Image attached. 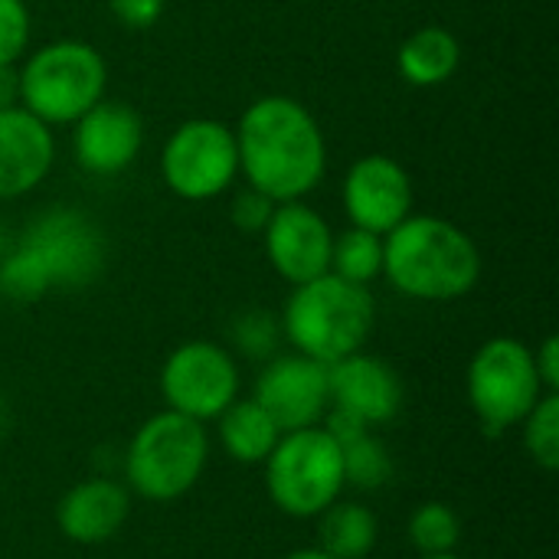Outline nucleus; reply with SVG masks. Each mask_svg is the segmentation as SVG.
Masks as SVG:
<instances>
[{"label": "nucleus", "instance_id": "obj_17", "mask_svg": "<svg viewBox=\"0 0 559 559\" xmlns=\"http://www.w3.org/2000/svg\"><path fill=\"white\" fill-rule=\"evenodd\" d=\"M131 511V498L128 491L111 481V478H88L79 481L56 508V521L59 531L72 540V544H105L111 540L121 524L128 521Z\"/></svg>", "mask_w": 559, "mask_h": 559}, {"label": "nucleus", "instance_id": "obj_31", "mask_svg": "<svg viewBox=\"0 0 559 559\" xmlns=\"http://www.w3.org/2000/svg\"><path fill=\"white\" fill-rule=\"evenodd\" d=\"M285 559H334V557H328L324 550H318V547H314V550H295V554H288Z\"/></svg>", "mask_w": 559, "mask_h": 559}, {"label": "nucleus", "instance_id": "obj_16", "mask_svg": "<svg viewBox=\"0 0 559 559\" xmlns=\"http://www.w3.org/2000/svg\"><path fill=\"white\" fill-rule=\"evenodd\" d=\"M56 138L26 108L0 111V203L33 193L52 170Z\"/></svg>", "mask_w": 559, "mask_h": 559}, {"label": "nucleus", "instance_id": "obj_11", "mask_svg": "<svg viewBox=\"0 0 559 559\" xmlns=\"http://www.w3.org/2000/svg\"><path fill=\"white\" fill-rule=\"evenodd\" d=\"M282 432L314 429L331 409V386H328V367L305 357V354H285L275 357L252 396Z\"/></svg>", "mask_w": 559, "mask_h": 559}, {"label": "nucleus", "instance_id": "obj_7", "mask_svg": "<svg viewBox=\"0 0 559 559\" xmlns=\"http://www.w3.org/2000/svg\"><path fill=\"white\" fill-rule=\"evenodd\" d=\"M544 383L537 377L534 350L514 337H491L468 364V403L488 436L524 423L540 403Z\"/></svg>", "mask_w": 559, "mask_h": 559}, {"label": "nucleus", "instance_id": "obj_20", "mask_svg": "<svg viewBox=\"0 0 559 559\" xmlns=\"http://www.w3.org/2000/svg\"><path fill=\"white\" fill-rule=\"evenodd\" d=\"M318 537L328 557L334 559H364L377 547V534L380 524L373 518V511L367 504L357 501H334L328 511L318 514Z\"/></svg>", "mask_w": 559, "mask_h": 559}, {"label": "nucleus", "instance_id": "obj_21", "mask_svg": "<svg viewBox=\"0 0 559 559\" xmlns=\"http://www.w3.org/2000/svg\"><path fill=\"white\" fill-rule=\"evenodd\" d=\"M331 272L354 285H370L377 275H383V236L357 226L334 236Z\"/></svg>", "mask_w": 559, "mask_h": 559}, {"label": "nucleus", "instance_id": "obj_24", "mask_svg": "<svg viewBox=\"0 0 559 559\" xmlns=\"http://www.w3.org/2000/svg\"><path fill=\"white\" fill-rule=\"evenodd\" d=\"M524 445L531 452V459L547 468H559V396L547 393L540 396V403L531 409V416L524 419Z\"/></svg>", "mask_w": 559, "mask_h": 559}, {"label": "nucleus", "instance_id": "obj_30", "mask_svg": "<svg viewBox=\"0 0 559 559\" xmlns=\"http://www.w3.org/2000/svg\"><path fill=\"white\" fill-rule=\"evenodd\" d=\"M16 105V69L0 66V111Z\"/></svg>", "mask_w": 559, "mask_h": 559}, {"label": "nucleus", "instance_id": "obj_10", "mask_svg": "<svg viewBox=\"0 0 559 559\" xmlns=\"http://www.w3.org/2000/svg\"><path fill=\"white\" fill-rule=\"evenodd\" d=\"M160 393L174 413L197 423L216 419L233 400H239V367L219 344L190 341L167 357L160 370Z\"/></svg>", "mask_w": 559, "mask_h": 559}, {"label": "nucleus", "instance_id": "obj_4", "mask_svg": "<svg viewBox=\"0 0 559 559\" xmlns=\"http://www.w3.org/2000/svg\"><path fill=\"white\" fill-rule=\"evenodd\" d=\"M108 66L92 43L56 39L23 59L16 72V105L43 124H75L105 98Z\"/></svg>", "mask_w": 559, "mask_h": 559}, {"label": "nucleus", "instance_id": "obj_28", "mask_svg": "<svg viewBox=\"0 0 559 559\" xmlns=\"http://www.w3.org/2000/svg\"><path fill=\"white\" fill-rule=\"evenodd\" d=\"M108 3H111V13L128 29H147L164 13V0H108Z\"/></svg>", "mask_w": 559, "mask_h": 559}, {"label": "nucleus", "instance_id": "obj_32", "mask_svg": "<svg viewBox=\"0 0 559 559\" xmlns=\"http://www.w3.org/2000/svg\"><path fill=\"white\" fill-rule=\"evenodd\" d=\"M7 255V233H3V226H0V259Z\"/></svg>", "mask_w": 559, "mask_h": 559}, {"label": "nucleus", "instance_id": "obj_14", "mask_svg": "<svg viewBox=\"0 0 559 559\" xmlns=\"http://www.w3.org/2000/svg\"><path fill=\"white\" fill-rule=\"evenodd\" d=\"M144 144V121L124 102H98L72 131V154L85 174L115 177L134 164Z\"/></svg>", "mask_w": 559, "mask_h": 559}, {"label": "nucleus", "instance_id": "obj_15", "mask_svg": "<svg viewBox=\"0 0 559 559\" xmlns=\"http://www.w3.org/2000/svg\"><path fill=\"white\" fill-rule=\"evenodd\" d=\"M328 386H331V406L357 416L367 426L390 423L403 409L400 373L386 360L370 357L364 350L331 364L328 367Z\"/></svg>", "mask_w": 559, "mask_h": 559}, {"label": "nucleus", "instance_id": "obj_13", "mask_svg": "<svg viewBox=\"0 0 559 559\" xmlns=\"http://www.w3.org/2000/svg\"><path fill=\"white\" fill-rule=\"evenodd\" d=\"M265 255L288 285H305L331 272L334 233L328 219L301 200L275 203L269 226L262 229Z\"/></svg>", "mask_w": 559, "mask_h": 559}, {"label": "nucleus", "instance_id": "obj_5", "mask_svg": "<svg viewBox=\"0 0 559 559\" xmlns=\"http://www.w3.org/2000/svg\"><path fill=\"white\" fill-rule=\"evenodd\" d=\"M206 459L210 439L203 423L164 409L134 432L124 455V475L141 498L174 501L200 481Z\"/></svg>", "mask_w": 559, "mask_h": 559}, {"label": "nucleus", "instance_id": "obj_29", "mask_svg": "<svg viewBox=\"0 0 559 559\" xmlns=\"http://www.w3.org/2000/svg\"><path fill=\"white\" fill-rule=\"evenodd\" d=\"M534 364H537V377L544 383V390L557 393L559 386V341L557 337H547L544 347L534 354Z\"/></svg>", "mask_w": 559, "mask_h": 559}, {"label": "nucleus", "instance_id": "obj_8", "mask_svg": "<svg viewBox=\"0 0 559 559\" xmlns=\"http://www.w3.org/2000/svg\"><path fill=\"white\" fill-rule=\"evenodd\" d=\"M160 177L170 193L190 203L226 193L239 177L236 131L216 118H190L177 124L160 151Z\"/></svg>", "mask_w": 559, "mask_h": 559}, {"label": "nucleus", "instance_id": "obj_18", "mask_svg": "<svg viewBox=\"0 0 559 559\" xmlns=\"http://www.w3.org/2000/svg\"><path fill=\"white\" fill-rule=\"evenodd\" d=\"M459 62H462V46H459L455 33L445 26L416 29L413 36H406V43L396 52L400 75L419 88H432V85L449 82L455 75Z\"/></svg>", "mask_w": 559, "mask_h": 559}, {"label": "nucleus", "instance_id": "obj_26", "mask_svg": "<svg viewBox=\"0 0 559 559\" xmlns=\"http://www.w3.org/2000/svg\"><path fill=\"white\" fill-rule=\"evenodd\" d=\"M236 344L249 357H269L278 344V324L265 311H249L236 324Z\"/></svg>", "mask_w": 559, "mask_h": 559}, {"label": "nucleus", "instance_id": "obj_3", "mask_svg": "<svg viewBox=\"0 0 559 559\" xmlns=\"http://www.w3.org/2000/svg\"><path fill=\"white\" fill-rule=\"evenodd\" d=\"M373 324L377 305L370 288L337 278L334 272L295 285L282 314L288 344L324 367L364 350Z\"/></svg>", "mask_w": 559, "mask_h": 559}, {"label": "nucleus", "instance_id": "obj_2", "mask_svg": "<svg viewBox=\"0 0 559 559\" xmlns=\"http://www.w3.org/2000/svg\"><path fill=\"white\" fill-rule=\"evenodd\" d=\"M386 282L419 301H455L481 278L475 239L442 216H406L383 236Z\"/></svg>", "mask_w": 559, "mask_h": 559}, {"label": "nucleus", "instance_id": "obj_19", "mask_svg": "<svg viewBox=\"0 0 559 559\" xmlns=\"http://www.w3.org/2000/svg\"><path fill=\"white\" fill-rule=\"evenodd\" d=\"M216 419H219L223 449L242 465L265 462L278 445V439L285 436L255 400H233Z\"/></svg>", "mask_w": 559, "mask_h": 559}, {"label": "nucleus", "instance_id": "obj_6", "mask_svg": "<svg viewBox=\"0 0 559 559\" xmlns=\"http://www.w3.org/2000/svg\"><path fill=\"white\" fill-rule=\"evenodd\" d=\"M269 498L288 518H318L344 491L341 445L324 426L285 432L265 459Z\"/></svg>", "mask_w": 559, "mask_h": 559}, {"label": "nucleus", "instance_id": "obj_1", "mask_svg": "<svg viewBox=\"0 0 559 559\" xmlns=\"http://www.w3.org/2000/svg\"><path fill=\"white\" fill-rule=\"evenodd\" d=\"M239 174L275 203L308 197L328 170V144L314 115L288 95H265L236 128Z\"/></svg>", "mask_w": 559, "mask_h": 559}, {"label": "nucleus", "instance_id": "obj_33", "mask_svg": "<svg viewBox=\"0 0 559 559\" xmlns=\"http://www.w3.org/2000/svg\"><path fill=\"white\" fill-rule=\"evenodd\" d=\"M423 559H459V557H452V554H439V557H423Z\"/></svg>", "mask_w": 559, "mask_h": 559}, {"label": "nucleus", "instance_id": "obj_9", "mask_svg": "<svg viewBox=\"0 0 559 559\" xmlns=\"http://www.w3.org/2000/svg\"><path fill=\"white\" fill-rule=\"evenodd\" d=\"M20 246L39 262L49 288H82L98 278L105 265L102 229L79 210H49L36 216Z\"/></svg>", "mask_w": 559, "mask_h": 559}, {"label": "nucleus", "instance_id": "obj_23", "mask_svg": "<svg viewBox=\"0 0 559 559\" xmlns=\"http://www.w3.org/2000/svg\"><path fill=\"white\" fill-rule=\"evenodd\" d=\"M462 537V521L459 514L442 504V501H429L419 504L409 518V540L423 557H439V554H452L455 544Z\"/></svg>", "mask_w": 559, "mask_h": 559}, {"label": "nucleus", "instance_id": "obj_27", "mask_svg": "<svg viewBox=\"0 0 559 559\" xmlns=\"http://www.w3.org/2000/svg\"><path fill=\"white\" fill-rule=\"evenodd\" d=\"M272 210H275V200H269V197L259 193L255 187H246V190H239L236 200H233V223H236V229H242V233H259V236H262V229H265L269 219H272Z\"/></svg>", "mask_w": 559, "mask_h": 559}, {"label": "nucleus", "instance_id": "obj_12", "mask_svg": "<svg viewBox=\"0 0 559 559\" xmlns=\"http://www.w3.org/2000/svg\"><path fill=\"white\" fill-rule=\"evenodd\" d=\"M341 203L350 226L386 236L413 213V180L386 154H364L341 183Z\"/></svg>", "mask_w": 559, "mask_h": 559}, {"label": "nucleus", "instance_id": "obj_22", "mask_svg": "<svg viewBox=\"0 0 559 559\" xmlns=\"http://www.w3.org/2000/svg\"><path fill=\"white\" fill-rule=\"evenodd\" d=\"M337 445L344 459V485H354L357 491H377L393 478V459L386 445L370 436V429H360Z\"/></svg>", "mask_w": 559, "mask_h": 559}, {"label": "nucleus", "instance_id": "obj_25", "mask_svg": "<svg viewBox=\"0 0 559 559\" xmlns=\"http://www.w3.org/2000/svg\"><path fill=\"white\" fill-rule=\"evenodd\" d=\"M29 49V10L23 0H0V66H16Z\"/></svg>", "mask_w": 559, "mask_h": 559}]
</instances>
